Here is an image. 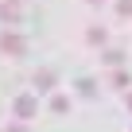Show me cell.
<instances>
[{"label": "cell", "mask_w": 132, "mask_h": 132, "mask_svg": "<svg viewBox=\"0 0 132 132\" xmlns=\"http://www.w3.org/2000/svg\"><path fill=\"white\" fill-rule=\"evenodd\" d=\"M16 117H23V120L35 117V97H20V101H16Z\"/></svg>", "instance_id": "7a4b0ae2"}, {"label": "cell", "mask_w": 132, "mask_h": 132, "mask_svg": "<svg viewBox=\"0 0 132 132\" xmlns=\"http://www.w3.org/2000/svg\"><path fill=\"white\" fill-rule=\"evenodd\" d=\"M8 132H27V128H20V124H16V128H8Z\"/></svg>", "instance_id": "52a82bcc"}, {"label": "cell", "mask_w": 132, "mask_h": 132, "mask_svg": "<svg viewBox=\"0 0 132 132\" xmlns=\"http://www.w3.org/2000/svg\"><path fill=\"white\" fill-rule=\"evenodd\" d=\"M51 82H54V74H51V70H43V74L35 78V86H39V89H51Z\"/></svg>", "instance_id": "277c9868"}, {"label": "cell", "mask_w": 132, "mask_h": 132, "mask_svg": "<svg viewBox=\"0 0 132 132\" xmlns=\"http://www.w3.org/2000/svg\"><path fill=\"white\" fill-rule=\"evenodd\" d=\"M66 105H70L66 97H54V101H51V109H54V113H66Z\"/></svg>", "instance_id": "5b68a950"}, {"label": "cell", "mask_w": 132, "mask_h": 132, "mask_svg": "<svg viewBox=\"0 0 132 132\" xmlns=\"http://www.w3.org/2000/svg\"><path fill=\"white\" fill-rule=\"evenodd\" d=\"M0 20L16 23V20H20V4H0Z\"/></svg>", "instance_id": "3957f363"}, {"label": "cell", "mask_w": 132, "mask_h": 132, "mask_svg": "<svg viewBox=\"0 0 132 132\" xmlns=\"http://www.w3.org/2000/svg\"><path fill=\"white\" fill-rule=\"evenodd\" d=\"M117 8H120L124 16H132V0H117Z\"/></svg>", "instance_id": "8992f818"}, {"label": "cell", "mask_w": 132, "mask_h": 132, "mask_svg": "<svg viewBox=\"0 0 132 132\" xmlns=\"http://www.w3.org/2000/svg\"><path fill=\"white\" fill-rule=\"evenodd\" d=\"M0 51H8V54H23V39H20V35H0Z\"/></svg>", "instance_id": "6da1fadb"}]
</instances>
